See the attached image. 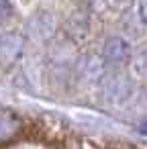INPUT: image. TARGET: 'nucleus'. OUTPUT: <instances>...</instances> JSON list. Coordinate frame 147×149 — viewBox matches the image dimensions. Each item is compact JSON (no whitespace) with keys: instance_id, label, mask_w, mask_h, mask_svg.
<instances>
[{"instance_id":"6","label":"nucleus","mask_w":147,"mask_h":149,"mask_svg":"<svg viewBox=\"0 0 147 149\" xmlns=\"http://www.w3.org/2000/svg\"><path fill=\"white\" fill-rule=\"evenodd\" d=\"M102 55L106 63H123L129 57V43L123 37H108L102 47Z\"/></svg>"},{"instance_id":"2","label":"nucleus","mask_w":147,"mask_h":149,"mask_svg":"<svg viewBox=\"0 0 147 149\" xmlns=\"http://www.w3.org/2000/svg\"><path fill=\"white\" fill-rule=\"evenodd\" d=\"M25 49V37L19 33L0 35V61L4 65H13Z\"/></svg>"},{"instance_id":"8","label":"nucleus","mask_w":147,"mask_h":149,"mask_svg":"<svg viewBox=\"0 0 147 149\" xmlns=\"http://www.w3.org/2000/svg\"><path fill=\"white\" fill-rule=\"evenodd\" d=\"M129 68H131V74L135 78H147V45H143L141 49H137L129 61Z\"/></svg>"},{"instance_id":"5","label":"nucleus","mask_w":147,"mask_h":149,"mask_svg":"<svg viewBox=\"0 0 147 149\" xmlns=\"http://www.w3.org/2000/svg\"><path fill=\"white\" fill-rule=\"evenodd\" d=\"M104 55H84L78 61V74L86 80V82H98L104 76Z\"/></svg>"},{"instance_id":"3","label":"nucleus","mask_w":147,"mask_h":149,"mask_svg":"<svg viewBox=\"0 0 147 149\" xmlns=\"http://www.w3.org/2000/svg\"><path fill=\"white\" fill-rule=\"evenodd\" d=\"M27 31H29V37L33 39H49L53 33H55V19L49 10H39L31 17L29 25H27Z\"/></svg>"},{"instance_id":"4","label":"nucleus","mask_w":147,"mask_h":149,"mask_svg":"<svg viewBox=\"0 0 147 149\" xmlns=\"http://www.w3.org/2000/svg\"><path fill=\"white\" fill-rule=\"evenodd\" d=\"M23 120L6 108H0V145L10 143L15 137H19L23 133Z\"/></svg>"},{"instance_id":"11","label":"nucleus","mask_w":147,"mask_h":149,"mask_svg":"<svg viewBox=\"0 0 147 149\" xmlns=\"http://www.w3.org/2000/svg\"><path fill=\"white\" fill-rule=\"evenodd\" d=\"M139 13H141L143 23H147V0H141L139 2Z\"/></svg>"},{"instance_id":"10","label":"nucleus","mask_w":147,"mask_h":149,"mask_svg":"<svg viewBox=\"0 0 147 149\" xmlns=\"http://www.w3.org/2000/svg\"><path fill=\"white\" fill-rule=\"evenodd\" d=\"M131 4H133V0H108V6H110L114 13H123V10H127Z\"/></svg>"},{"instance_id":"1","label":"nucleus","mask_w":147,"mask_h":149,"mask_svg":"<svg viewBox=\"0 0 147 149\" xmlns=\"http://www.w3.org/2000/svg\"><path fill=\"white\" fill-rule=\"evenodd\" d=\"M129 82L121 74H110L102 82V100L106 104H123L129 98Z\"/></svg>"},{"instance_id":"7","label":"nucleus","mask_w":147,"mask_h":149,"mask_svg":"<svg viewBox=\"0 0 147 149\" xmlns=\"http://www.w3.org/2000/svg\"><path fill=\"white\" fill-rule=\"evenodd\" d=\"M65 35L74 43H84L90 37V23L84 17H72L65 23Z\"/></svg>"},{"instance_id":"9","label":"nucleus","mask_w":147,"mask_h":149,"mask_svg":"<svg viewBox=\"0 0 147 149\" xmlns=\"http://www.w3.org/2000/svg\"><path fill=\"white\" fill-rule=\"evenodd\" d=\"M13 2L10 0H0V25H4L13 19Z\"/></svg>"}]
</instances>
